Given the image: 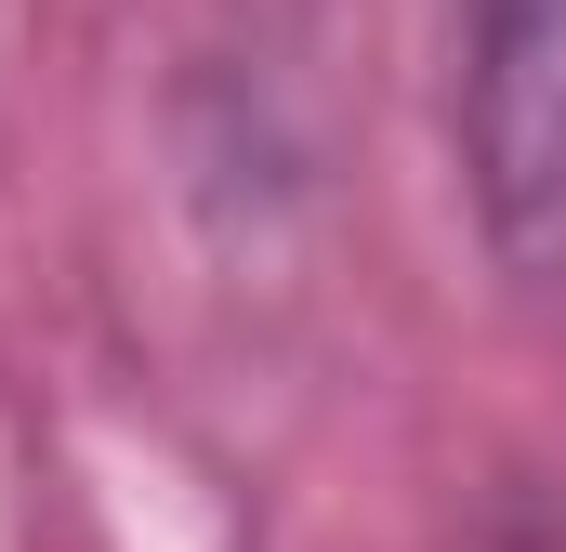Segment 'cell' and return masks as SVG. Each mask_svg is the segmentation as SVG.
Returning <instances> with one entry per match:
<instances>
[{
  "label": "cell",
  "mask_w": 566,
  "mask_h": 552,
  "mask_svg": "<svg viewBox=\"0 0 566 552\" xmlns=\"http://www.w3.org/2000/svg\"><path fill=\"white\" fill-rule=\"evenodd\" d=\"M448 145L488 264L527 302H566V0H461Z\"/></svg>",
  "instance_id": "6da1fadb"
}]
</instances>
